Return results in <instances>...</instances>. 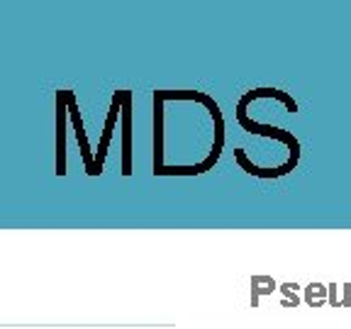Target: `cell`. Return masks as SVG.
Listing matches in <instances>:
<instances>
[{
    "mask_svg": "<svg viewBox=\"0 0 351 329\" xmlns=\"http://www.w3.org/2000/svg\"><path fill=\"white\" fill-rule=\"evenodd\" d=\"M225 149V117L200 90L154 93V173L200 175Z\"/></svg>",
    "mask_w": 351,
    "mask_h": 329,
    "instance_id": "6da1fadb",
    "label": "cell"
}]
</instances>
